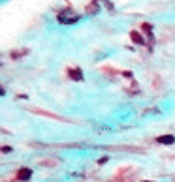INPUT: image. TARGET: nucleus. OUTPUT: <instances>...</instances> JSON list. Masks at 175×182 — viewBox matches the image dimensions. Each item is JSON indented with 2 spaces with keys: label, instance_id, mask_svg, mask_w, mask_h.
<instances>
[{
  "label": "nucleus",
  "instance_id": "obj_1",
  "mask_svg": "<svg viewBox=\"0 0 175 182\" xmlns=\"http://www.w3.org/2000/svg\"><path fill=\"white\" fill-rule=\"evenodd\" d=\"M59 21H60V23H64V25H72V23L79 21V15L72 13L70 10H64V11H62V13L59 15Z\"/></svg>",
  "mask_w": 175,
  "mask_h": 182
},
{
  "label": "nucleus",
  "instance_id": "obj_2",
  "mask_svg": "<svg viewBox=\"0 0 175 182\" xmlns=\"http://www.w3.org/2000/svg\"><path fill=\"white\" fill-rule=\"evenodd\" d=\"M30 176H32V171H30L28 167H23V169H19V173H17V180H21V182L30 180Z\"/></svg>",
  "mask_w": 175,
  "mask_h": 182
},
{
  "label": "nucleus",
  "instance_id": "obj_3",
  "mask_svg": "<svg viewBox=\"0 0 175 182\" xmlns=\"http://www.w3.org/2000/svg\"><path fill=\"white\" fill-rule=\"evenodd\" d=\"M68 77L76 79V81H83V73H81L79 68H70V70H68Z\"/></svg>",
  "mask_w": 175,
  "mask_h": 182
},
{
  "label": "nucleus",
  "instance_id": "obj_4",
  "mask_svg": "<svg viewBox=\"0 0 175 182\" xmlns=\"http://www.w3.org/2000/svg\"><path fill=\"white\" fill-rule=\"evenodd\" d=\"M156 141H158L160 145H173V143H175V137H173V135H160Z\"/></svg>",
  "mask_w": 175,
  "mask_h": 182
},
{
  "label": "nucleus",
  "instance_id": "obj_5",
  "mask_svg": "<svg viewBox=\"0 0 175 182\" xmlns=\"http://www.w3.org/2000/svg\"><path fill=\"white\" fill-rule=\"evenodd\" d=\"M130 38H132V41H136V43H139V45H143L145 43V39H143V36L139 34V32H130Z\"/></svg>",
  "mask_w": 175,
  "mask_h": 182
},
{
  "label": "nucleus",
  "instance_id": "obj_6",
  "mask_svg": "<svg viewBox=\"0 0 175 182\" xmlns=\"http://www.w3.org/2000/svg\"><path fill=\"white\" fill-rule=\"evenodd\" d=\"M143 182H149V180H143Z\"/></svg>",
  "mask_w": 175,
  "mask_h": 182
}]
</instances>
